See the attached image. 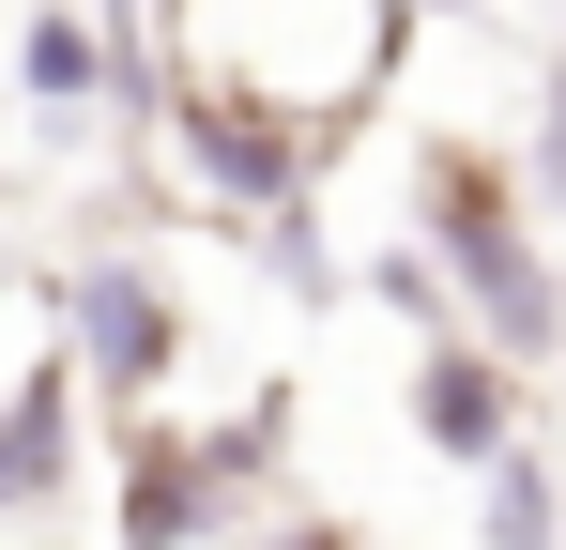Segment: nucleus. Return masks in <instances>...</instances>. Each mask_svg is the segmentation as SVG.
<instances>
[{
	"instance_id": "nucleus-1",
	"label": "nucleus",
	"mask_w": 566,
	"mask_h": 550,
	"mask_svg": "<svg viewBox=\"0 0 566 550\" xmlns=\"http://www.w3.org/2000/svg\"><path fill=\"white\" fill-rule=\"evenodd\" d=\"M429 230H444V261L474 275L490 337H505V352H552V275H536L521 214H505V183L474 169V154H444V169H429Z\"/></svg>"
},
{
	"instance_id": "nucleus-2",
	"label": "nucleus",
	"mask_w": 566,
	"mask_h": 550,
	"mask_svg": "<svg viewBox=\"0 0 566 550\" xmlns=\"http://www.w3.org/2000/svg\"><path fill=\"white\" fill-rule=\"evenodd\" d=\"M245 444L261 429H230V444H138V474H123V550H185L230 520V489H245Z\"/></svg>"
},
{
	"instance_id": "nucleus-3",
	"label": "nucleus",
	"mask_w": 566,
	"mask_h": 550,
	"mask_svg": "<svg viewBox=\"0 0 566 550\" xmlns=\"http://www.w3.org/2000/svg\"><path fill=\"white\" fill-rule=\"evenodd\" d=\"M169 337H185V321H169V290H154L138 261H93V275H77V352H93V382H123V398L169 382Z\"/></svg>"
},
{
	"instance_id": "nucleus-4",
	"label": "nucleus",
	"mask_w": 566,
	"mask_h": 550,
	"mask_svg": "<svg viewBox=\"0 0 566 550\" xmlns=\"http://www.w3.org/2000/svg\"><path fill=\"white\" fill-rule=\"evenodd\" d=\"M185 154L230 183L245 214H276V199H291V138H276V123H245L230 92H199V107H185Z\"/></svg>"
},
{
	"instance_id": "nucleus-5",
	"label": "nucleus",
	"mask_w": 566,
	"mask_h": 550,
	"mask_svg": "<svg viewBox=\"0 0 566 550\" xmlns=\"http://www.w3.org/2000/svg\"><path fill=\"white\" fill-rule=\"evenodd\" d=\"M46 489H62V367H31V382L0 398V520L46 505Z\"/></svg>"
},
{
	"instance_id": "nucleus-6",
	"label": "nucleus",
	"mask_w": 566,
	"mask_h": 550,
	"mask_svg": "<svg viewBox=\"0 0 566 550\" xmlns=\"http://www.w3.org/2000/svg\"><path fill=\"white\" fill-rule=\"evenodd\" d=\"M413 413H429V444H460V458H505V382L474 352H444L429 382H413Z\"/></svg>"
},
{
	"instance_id": "nucleus-7",
	"label": "nucleus",
	"mask_w": 566,
	"mask_h": 550,
	"mask_svg": "<svg viewBox=\"0 0 566 550\" xmlns=\"http://www.w3.org/2000/svg\"><path fill=\"white\" fill-rule=\"evenodd\" d=\"M31 92H46V107L77 123V107L107 92V46H93V31H62V15H46V31H31Z\"/></svg>"
},
{
	"instance_id": "nucleus-8",
	"label": "nucleus",
	"mask_w": 566,
	"mask_h": 550,
	"mask_svg": "<svg viewBox=\"0 0 566 550\" xmlns=\"http://www.w3.org/2000/svg\"><path fill=\"white\" fill-rule=\"evenodd\" d=\"M490 536H505V550H536V536H552V505H536V474H505V489H490Z\"/></svg>"
},
{
	"instance_id": "nucleus-9",
	"label": "nucleus",
	"mask_w": 566,
	"mask_h": 550,
	"mask_svg": "<svg viewBox=\"0 0 566 550\" xmlns=\"http://www.w3.org/2000/svg\"><path fill=\"white\" fill-rule=\"evenodd\" d=\"M276 550H353V536H337V520H322V536H276Z\"/></svg>"
}]
</instances>
